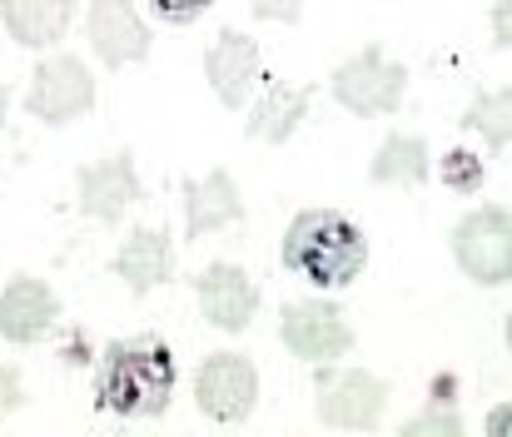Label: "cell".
Masks as SVG:
<instances>
[{"instance_id":"6da1fadb","label":"cell","mask_w":512,"mask_h":437,"mask_svg":"<svg viewBox=\"0 0 512 437\" xmlns=\"http://www.w3.org/2000/svg\"><path fill=\"white\" fill-rule=\"evenodd\" d=\"M174 353L160 338H130L110 343L95 373V398L105 413L120 418H160L174 398Z\"/></svg>"},{"instance_id":"7a4b0ae2","label":"cell","mask_w":512,"mask_h":437,"mask_svg":"<svg viewBox=\"0 0 512 437\" xmlns=\"http://www.w3.org/2000/svg\"><path fill=\"white\" fill-rule=\"evenodd\" d=\"M284 269L309 279L314 289H343L368 264V239L353 219L334 209H304L284 234Z\"/></svg>"},{"instance_id":"3957f363","label":"cell","mask_w":512,"mask_h":437,"mask_svg":"<svg viewBox=\"0 0 512 437\" xmlns=\"http://www.w3.org/2000/svg\"><path fill=\"white\" fill-rule=\"evenodd\" d=\"M334 100L343 110L363 115V120H378V115H393L408 95V70L393 65L383 55V45H363L353 60H343L334 70Z\"/></svg>"},{"instance_id":"277c9868","label":"cell","mask_w":512,"mask_h":437,"mask_svg":"<svg viewBox=\"0 0 512 437\" xmlns=\"http://www.w3.org/2000/svg\"><path fill=\"white\" fill-rule=\"evenodd\" d=\"M388 408V383H378L363 368H319L314 373V413L324 428H348V433H368L378 428Z\"/></svg>"},{"instance_id":"5b68a950","label":"cell","mask_w":512,"mask_h":437,"mask_svg":"<svg viewBox=\"0 0 512 437\" xmlns=\"http://www.w3.org/2000/svg\"><path fill=\"white\" fill-rule=\"evenodd\" d=\"M453 259L473 284H508L512 279V219L503 204L473 209L453 229Z\"/></svg>"},{"instance_id":"8992f818","label":"cell","mask_w":512,"mask_h":437,"mask_svg":"<svg viewBox=\"0 0 512 437\" xmlns=\"http://www.w3.org/2000/svg\"><path fill=\"white\" fill-rule=\"evenodd\" d=\"M90 105H95V80L75 55H50L25 85V110L40 125H70Z\"/></svg>"},{"instance_id":"52a82bcc","label":"cell","mask_w":512,"mask_h":437,"mask_svg":"<svg viewBox=\"0 0 512 437\" xmlns=\"http://www.w3.org/2000/svg\"><path fill=\"white\" fill-rule=\"evenodd\" d=\"M279 338L294 358L304 363H334L353 348V328H348V313L339 303H319V298H299V303H284V318H279Z\"/></svg>"},{"instance_id":"ba28073f","label":"cell","mask_w":512,"mask_h":437,"mask_svg":"<svg viewBox=\"0 0 512 437\" xmlns=\"http://www.w3.org/2000/svg\"><path fill=\"white\" fill-rule=\"evenodd\" d=\"M194 403L214 423H244L259 403V373L244 353H209L194 378Z\"/></svg>"},{"instance_id":"9c48e42d","label":"cell","mask_w":512,"mask_h":437,"mask_svg":"<svg viewBox=\"0 0 512 437\" xmlns=\"http://www.w3.org/2000/svg\"><path fill=\"white\" fill-rule=\"evenodd\" d=\"M75 189H80V214H90V219H105V224H120V214L140 199V174H135V154L130 149H120V154H110V159H95V164H85L80 169V179H75Z\"/></svg>"},{"instance_id":"30bf717a","label":"cell","mask_w":512,"mask_h":437,"mask_svg":"<svg viewBox=\"0 0 512 437\" xmlns=\"http://www.w3.org/2000/svg\"><path fill=\"white\" fill-rule=\"evenodd\" d=\"M194 293H199V308L204 318L219 328V333H244L259 313V289L254 279L239 269V264H209L199 279H194Z\"/></svg>"},{"instance_id":"8fae6325","label":"cell","mask_w":512,"mask_h":437,"mask_svg":"<svg viewBox=\"0 0 512 437\" xmlns=\"http://www.w3.org/2000/svg\"><path fill=\"white\" fill-rule=\"evenodd\" d=\"M85 35H90L95 55H100L105 65H115V70L150 55V30H145V20L135 15L130 0H90Z\"/></svg>"},{"instance_id":"7c38bea8","label":"cell","mask_w":512,"mask_h":437,"mask_svg":"<svg viewBox=\"0 0 512 437\" xmlns=\"http://www.w3.org/2000/svg\"><path fill=\"white\" fill-rule=\"evenodd\" d=\"M60 318V298L50 293V284L20 274L0 289V338L5 343H40Z\"/></svg>"},{"instance_id":"4fadbf2b","label":"cell","mask_w":512,"mask_h":437,"mask_svg":"<svg viewBox=\"0 0 512 437\" xmlns=\"http://www.w3.org/2000/svg\"><path fill=\"white\" fill-rule=\"evenodd\" d=\"M204 75H209L219 105L239 110L249 100L254 80H259V45L249 35H239V30H219L209 55H204Z\"/></svg>"},{"instance_id":"5bb4252c","label":"cell","mask_w":512,"mask_h":437,"mask_svg":"<svg viewBox=\"0 0 512 437\" xmlns=\"http://www.w3.org/2000/svg\"><path fill=\"white\" fill-rule=\"evenodd\" d=\"M229 224H244V204H239L229 169H209L204 179H184V234L204 239V234L229 229Z\"/></svg>"},{"instance_id":"9a60e30c","label":"cell","mask_w":512,"mask_h":437,"mask_svg":"<svg viewBox=\"0 0 512 437\" xmlns=\"http://www.w3.org/2000/svg\"><path fill=\"white\" fill-rule=\"evenodd\" d=\"M110 269L125 279V289L130 293H150V289H160V284H170L174 279L170 234H165V229H150V224L130 229V239L120 244V254H115Z\"/></svg>"},{"instance_id":"2e32d148","label":"cell","mask_w":512,"mask_h":437,"mask_svg":"<svg viewBox=\"0 0 512 437\" xmlns=\"http://www.w3.org/2000/svg\"><path fill=\"white\" fill-rule=\"evenodd\" d=\"M319 95V85H284V80H269V90H264V100L249 110V120H244V130H249V140H264V145H284L294 130H299V120L309 115V100Z\"/></svg>"},{"instance_id":"e0dca14e","label":"cell","mask_w":512,"mask_h":437,"mask_svg":"<svg viewBox=\"0 0 512 437\" xmlns=\"http://www.w3.org/2000/svg\"><path fill=\"white\" fill-rule=\"evenodd\" d=\"M0 20H5L15 45L45 50V45H55L70 30L75 0H0Z\"/></svg>"},{"instance_id":"ac0fdd59","label":"cell","mask_w":512,"mask_h":437,"mask_svg":"<svg viewBox=\"0 0 512 437\" xmlns=\"http://www.w3.org/2000/svg\"><path fill=\"white\" fill-rule=\"evenodd\" d=\"M428 145L418 135H388L373 154V184H398V189H418L428 179Z\"/></svg>"},{"instance_id":"d6986e66","label":"cell","mask_w":512,"mask_h":437,"mask_svg":"<svg viewBox=\"0 0 512 437\" xmlns=\"http://www.w3.org/2000/svg\"><path fill=\"white\" fill-rule=\"evenodd\" d=\"M508 105H512L508 90L478 95V100L468 105V115H463V130H478V135H483L493 149H503V145H508Z\"/></svg>"},{"instance_id":"ffe728a7","label":"cell","mask_w":512,"mask_h":437,"mask_svg":"<svg viewBox=\"0 0 512 437\" xmlns=\"http://www.w3.org/2000/svg\"><path fill=\"white\" fill-rule=\"evenodd\" d=\"M438 179H443L453 194H473V189L483 184V164H478V154H468V149H448L443 164H438Z\"/></svg>"},{"instance_id":"44dd1931","label":"cell","mask_w":512,"mask_h":437,"mask_svg":"<svg viewBox=\"0 0 512 437\" xmlns=\"http://www.w3.org/2000/svg\"><path fill=\"white\" fill-rule=\"evenodd\" d=\"M458 433H463V418L453 408H438V398L403 428V437H458Z\"/></svg>"},{"instance_id":"7402d4cb","label":"cell","mask_w":512,"mask_h":437,"mask_svg":"<svg viewBox=\"0 0 512 437\" xmlns=\"http://www.w3.org/2000/svg\"><path fill=\"white\" fill-rule=\"evenodd\" d=\"M249 10L259 20H279V25H299L304 20V0H249Z\"/></svg>"},{"instance_id":"603a6c76","label":"cell","mask_w":512,"mask_h":437,"mask_svg":"<svg viewBox=\"0 0 512 437\" xmlns=\"http://www.w3.org/2000/svg\"><path fill=\"white\" fill-rule=\"evenodd\" d=\"M155 10H160V20H170V25H189V20H199L214 0H150Z\"/></svg>"},{"instance_id":"cb8c5ba5","label":"cell","mask_w":512,"mask_h":437,"mask_svg":"<svg viewBox=\"0 0 512 437\" xmlns=\"http://www.w3.org/2000/svg\"><path fill=\"white\" fill-rule=\"evenodd\" d=\"M20 373L15 368H0V418H10L15 408H20Z\"/></svg>"},{"instance_id":"d4e9b609","label":"cell","mask_w":512,"mask_h":437,"mask_svg":"<svg viewBox=\"0 0 512 437\" xmlns=\"http://www.w3.org/2000/svg\"><path fill=\"white\" fill-rule=\"evenodd\" d=\"M498 45H508V5H498Z\"/></svg>"},{"instance_id":"484cf974","label":"cell","mask_w":512,"mask_h":437,"mask_svg":"<svg viewBox=\"0 0 512 437\" xmlns=\"http://www.w3.org/2000/svg\"><path fill=\"white\" fill-rule=\"evenodd\" d=\"M5 105H10V90H5V80H0V125H5Z\"/></svg>"}]
</instances>
